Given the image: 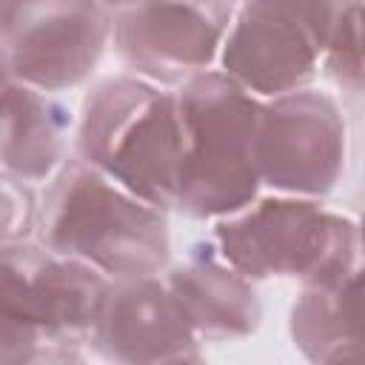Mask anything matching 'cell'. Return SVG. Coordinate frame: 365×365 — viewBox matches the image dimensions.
Returning <instances> with one entry per match:
<instances>
[{
  "instance_id": "obj_18",
  "label": "cell",
  "mask_w": 365,
  "mask_h": 365,
  "mask_svg": "<svg viewBox=\"0 0 365 365\" xmlns=\"http://www.w3.org/2000/svg\"><path fill=\"white\" fill-rule=\"evenodd\" d=\"M6 6H9V0H0V31H3V17H6Z\"/></svg>"
},
{
  "instance_id": "obj_15",
  "label": "cell",
  "mask_w": 365,
  "mask_h": 365,
  "mask_svg": "<svg viewBox=\"0 0 365 365\" xmlns=\"http://www.w3.org/2000/svg\"><path fill=\"white\" fill-rule=\"evenodd\" d=\"M23 362H43V351L31 336L11 328L0 317V365H23Z\"/></svg>"
},
{
  "instance_id": "obj_3",
  "label": "cell",
  "mask_w": 365,
  "mask_h": 365,
  "mask_svg": "<svg viewBox=\"0 0 365 365\" xmlns=\"http://www.w3.org/2000/svg\"><path fill=\"white\" fill-rule=\"evenodd\" d=\"M259 106L220 71L188 77L177 94L182 123V165L177 211L194 220L242 211L257 197L254 131Z\"/></svg>"
},
{
  "instance_id": "obj_14",
  "label": "cell",
  "mask_w": 365,
  "mask_h": 365,
  "mask_svg": "<svg viewBox=\"0 0 365 365\" xmlns=\"http://www.w3.org/2000/svg\"><path fill=\"white\" fill-rule=\"evenodd\" d=\"M37 205L29 185L20 177L0 171V248L29 240L34 228Z\"/></svg>"
},
{
  "instance_id": "obj_6",
  "label": "cell",
  "mask_w": 365,
  "mask_h": 365,
  "mask_svg": "<svg viewBox=\"0 0 365 365\" xmlns=\"http://www.w3.org/2000/svg\"><path fill=\"white\" fill-rule=\"evenodd\" d=\"M108 282L83 259L46 245L0 248V317L31 336L43 362H77Z\"/></svg>"
},
{
  "instance_id": "obj_5",
  "label": "cell",
  "mask_w": 365,
  "mask_h": 365,
  "mask_svg": "<svg viewBox=\"0 0 365 365\" xmlns=\"http://www.w3.org/2000/svg\"><path fill=\"white\" fill-rule=\"evenodd\" d=\"M220 254L248 279L297 277L319 282L359 268V231L311 200H259L217 222Z\"/></svg>"
},
{
  "instance_id": "obj_1",
  "label": "cell",
  "mask_w": 365,
  "mask_h": 365,
  "mask_svg": "<svg viewBox=\"0 0 365 365\" xmlns=\"http://www.w3.org/2000/svg\"><path fill=\"white\" fill-rule=\"evenodd\" d=\"M40 242L114 277H151L168 262V220L160 208L117 188L83 160L60 168L46 191Z\"/></svg>"
},
{
  "instance_id": "obj_16",
  "label": "cell",
  "mask_w": 365,
  "mask_h": 365,
  "mask_svg": "<svg viewBox=\"0 0 365 365\" xmlns=\"http://www.w3.org/2000/svg\"><path fill=\"white\" fill-rule=\"evenodd\" d=\"M9 66H6V60H3V54H0V94H3V88L9 86Z\"/></svg>"
},
{
  "instance_id": "obj_2",
  "label": "cell",
  "mask_w": 365,
  "mask_h": 365,
  "mask_svg": "<svg viewBox=\"0 0 365 365\" xmlns=\"http://www.w3.org/2000/svg\"><path fill=\"white\" fill-rule=\"evenodd\" d=\"M77 154L137 200L160 211L174 208L182 165L177 94L137 77L97 83L83 103Z\"/></svg>"
},
{
  "instance_id": "obj_17",
  "label": "cell",
  "mask_w": 365,
  "mask_h": 365,
  "mask_svg": "<svg viewBox=\"0 0 365 365\" xmlns=\"http://www.w3.org/2000/svg\"><path fill=\"white\" fill-rule=\"evenodd\" d=\"M100 3H103L106 9H117V11H120V9L131 6V3H140V0H100Z\"/></svg>"
},
{
  "instance_id": "obj_8",
  "label": "cell",
  "mask_w": 365,
  "mask_h": 365,
  "mask_svg": "<svg viewBox=\"0 0 365 365\" xmlns=\"http://www.w3.org/2000/svg\"><path fill=\"white\" fill-rule=\"evenodd\" d=\"M257 180L285 191L325 197L345 171V120L319 91L297 88L259 106L254 131Z\"/></svg>"
},
{
  "instance_id": "obj_12",
  "label": "cell",
  "mask_w": 365,
  "mask_h": 365,
  "mask_svg": "<svg viewBox=\"0 0 365 365\" xmlns=\"http://www.w3.org/2000/svg\"><path fill=\"white\" fill-rule=\"evenodd\" d=\"M68 125L63 103L9 83L0 94V165L20 180H43L63 160Z\"/></svg>"
},
{
  "instance_id": "obj_7",
  "label": "cell",
  "mask_w": 365,
  "mask_h": 365,
  "mask_svg": "<svg viewBox=\"0 0 365 365\" xmlns=\"http://www.w3.org/2000/svg\"><path fill=\"white\" fill-rule=\"evenodd\" d=\"M111 20L100 0H9L0 54L20 83L60 91L94 71Z\"/></svg>"
},
{
  "instance_id": "obj_13",
  "label": "cell",
  "mask_w": 365,
  "mask_h": 365,
  "mask_svg": "<svg viewBox=\"0 0 365 365\" xmlns=\"http://www.w3.org/2000/svg\"><path fill=\"white\" fill-rule=\"evenodd\" d=\"M291 336L311 362H356L362 356L359 268L319 282H302L291 311Z\"/></svg>"
},
{
  "instance_id": "obj_10",
  "label": "cell",
  "mask_w": 365,
  "mask_h": 365,
  "mask_svg": "<svg viewBox=\"0 0 365 365\" xmlns=\"http://www.w3.org/2000/svg\"><path fill=\"white\" fill-rule=\"evenodd\" d=\"M88 336L91 348L111 362H200L194 328L154 274L108 282Z\"/></svg>"
},
{
  "instance_id": "obj_4",
  "label": "cell",
  "mask_w": 365,
  "mask_h": 365,
  "mask_svg": "<svg viewBox=\"0 0 365 365\" xmlns=\"http://www.w3.org/2000/svg\"><path fill=\"white\" fill-rule=\"evenodd\" d=\"M351 29H362V0H248L225 40L222 68L245 91L288 94L317 77L319 60Z\"/></svg>"
},
{
  "instance_id": "obj_9",
  "label": "cell",
  "mask_w": 365,
  "mask_h": 365,
  "mask_svg": "<svg viewBox=\"0 0 365 365\" xmlns=\"http://www.w3.org/2000/svg\"><path fill=\"white\" fill-rule=\"evenodd\" d=\"M228 0H140L117 11L120 60L157 83H185L205 71L228 29Z\"/></svg>"
},
{
  "instance_id": "obj_11",
  "label": "cell",
  "mask_w": 365,
  "mask_h": 365,
  "mask_svg": "<svg viewBox=\"0 0 365 365\" xmlns=\"http://www.w3.org/2000/svg\"><path fill=\"white\" fill-rule=\"evenodd\" d=\"M180 302L194 334L205 339H240L262 319L259 297L248 277L222 265L211 245H191L185 259L171 268L165 282Z\"/></svg>"
}]
</instances>
